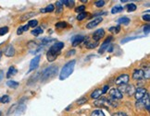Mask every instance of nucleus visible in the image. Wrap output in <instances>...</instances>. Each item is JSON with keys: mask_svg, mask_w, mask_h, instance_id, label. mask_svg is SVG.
Instances as JSON below:
<instances>
[{"mask_svg": "<svg viewBox=\"0 0 150 116\" xmlns=\"http://www.w3.org/2000/svg\"><path fill=\"white\" fill-rule=\"evenodd\" d=\"M147 94V90L144 88H138L137 89H135L134 92V97H135V100L136 101H140L142 99L145 97Z\"/></svg>", "mask_w": 150, "mask_h": 116, "instance_id": "obj_9", "label": "nucleus"}, {"mask_svg": "<svg viewBox=\"0 0 150 116\" xmlns=\"http://www.w3.org/2000/svg\"><path fill=\"white\" fill-rule=\"evenodd\" d=\"M17 72H18V70H17V68L15 66H9L8 73H7V78H10L11 77L15 76V75L17 74Z\"/></svg>", "mask_w": 150, "mask_h": 116, "instance_id": "obj_19", "label": "nucleus"}, {"mask_svg": "<svg viewBox=\"0 0 150 116\" xmlns=\"http://www.w3.org/2000/svg\"><path fill=\"white\" fill-rule=\"evenodd\" d=\"M90 116H105V114H104L101 110H95V111L91 113Z\"/></svg>", "mask_w": 150, "mask_h": 116, "instance_id": "obj_36", "label": "nucleus"}, {"mask_svg": "<svg viewBox=\"0 0 150 116\" xmlns=\"http://www.w3.org/2000/svg\"><path fill=\"white\" fill-rule=\"evenodd\" d=\"M105 4H106V2L104 1V0H98V1L95 2V5H96V8H102L105 6Z\"/></svg>", "mask_w": 150, "mask_h": 116, "instance_id": "obj_42", "label": "nucleus"}, {"mask_svg": "<svg viewBox=\"0 0 150 116\" xmlns=\"http://www.w3.org/2000/svg\"><path fill=\"white\" fill-rule=\"evenodd\" d=\"M38 78H40V73H36L35 75H34V76H33L30 79H29L28 85H32L33 83H35Z\"/></svg>", "mask_w": 150, "mask_h": 116, "instance_id": "obj_27", "label": "nucleus"}, {"mask_svg": "<svg viewBox=\"0 0 150 116\" xmlns=\"http://www.w3.org/2000/svg\"><path fill=\"white\" fill-rule=\"evenodd\" d=\"M27 25L29 26V28H33L34 29V27L36 28L37 25H38V20H29Z\"/></svg>", "mask_w": 150, "mask_h": 116, "instance_id": "obj_33", "label": "nucleus"}, {"mask_svg": "<svg viewBox=\"0 0 150 116\" xmlns=\"http://www.w3.org/2000/svg\"><path fill=\"white\" fill-rule=\"evenodd\" d=\"M108 89H109V86L108 85H104L103 89H101L102 90V94H106L107 92H108Z\"/></svg>", "mask_w": 150, "mask_h": 116, "instance_id": "obj_46", "label": "nucleus"}, {"mask_svg": "<svg viewBox=\"0 0 150 116\" xmlns=\"http://www.w3.org/2000/svg\"><path fill=\"white\" fill-rule=\"evenodd\" d=\"M83 11H85V6L84 5H82V6H79L78 8H75V12L76 13H82L83 12Z\"/></svg>", "mask_w": 150, "mask_h": 116, "instance_id": "obj_41", "label": "nucleus"}, {"mask_svg": "<svg viewBox=\"0 0 150 116\" xmlns=\"http://www.w3.org/2000/svg\"><path fill=\"white\" fill-rule=\"evenodd\" d=\"M25 110H26V105H25V104L23 102H20L18 104V107H17L14 114L16 116H20V115H21L22 113L25 112Z\"/></svg>", "mask_w": 150, "mask_h": 116, "instance_id": "obj_16", "label": "nucleus"}, {"mask_svg": "<svg viewBox=\"0 0 150 116\" xmlns=\"http://www.w3.org/2000/svg\"><path fill=\"white\" fill-rule=\"evenodd\" d=\"M85 37L83 35H81V34H78V35H75L71 38V44L72 46H78L79 44H81L83 42H84Z\"/></svg>", "mask_w": 150, "mask_h": 116, "instance_id": "obj_11", "label": "nucleus"}, {"mask_svg": "<svg viewBox=\"0 0 150 116\" xmlns=\"http://www.w3.org/2000/svg\"><path fill=\"white\" fill-rule=\"evenodd\" d=\"M111 41H112V36H109L105 40V42H103V43L101 44V47H100V49L98 51L99 54H103L104 52L108 50V46L111 44Z\"/></svg>", "mask_w": 150, "mask_h": 116, "instance_id": "obj_10", "label": "nucleus"}, {"mask_svg": "<svg viewBox=\"0 0 150 116\" xmlns=\"http://www.w3.org/2000/svg\"><path fill=\"white\" fill-rule=\"evenodd\" d=\"M40 60H41V56H40V55L34 56L30 62V67H29V71L28 72H32V71L36 70V69L38 68V66H39Z\"/></svg>", "mask_w": 150, "mask_h": 116, "instance_id": "obj_6", "label": "nucleus"}, {"mask_svg": "<svg viewBox=\"0 0 150 116\" xmlns=\"http://www.w3.org/2000/svg\"><path fill=\"white\" fill-rule=\"evenodd\" d=\"M102 21H103V18H102V17H98V18H96V19H95L93 20H91L88 23V24L86 25V28H87L88 30H92V29H94L97 25H99Z\"/></svg>", "mask_w": 150, "mask_h": 116, "instance_id": "obj_12", "label": "nucleus"}, {"mask_svg": "<svg viewBox=\"0 0 150 116\" xmlns=\"http://www.w3.org/2000/svg\"><path fill=\"white\" fill-rule=\"evenodd\" d=\"M51 41H53L52 39H49V38H44L42 41H41V43H40V46H45L47 44H48L49 43H51Z\"/></svg>", "mask_w": 150, "mask_h": 116, "instance_id": "obj_40", "label": "nucleus"}, {"mask_svg": "<svg viewBox=\"0 0 150 116\" xmlns=\"http://www.w3.org/2000/svg\"><path fill=\"white\" fill-rule=\"evenodd\" d=\"M87 16H88V12H85V11H83V12L78 14V16H77V20L82 21V20H83Z\"/></svg>", "mask_w": 150, "mask_h": 116, "instance_id": "obj_35", "label": "nucleus"}, {"mask_svg": "<svg viewBox=\"0 0 150 116\" xmlns=\"http://www.w3.org/2000/svg\"><path fill=\"white\" fill-rule=\"evenodd\" d=\"M120 93L123 94V93H126L128 96H132L134 94L135 92V88L134 85H122V86H120V88L118 89Z\"/></svg>", "mask_w": 150, "mask_h": 116, "instance_id": "obj_5", "label": "nucleus"}, {"mask_svg": "<svg viewBox=\"0 0 150 116\" xmlns=\"http://www.w3.org/2000/svg\"><path fill=\"white\" fill-rule=\"evenodd\" d=\"M7 86L8 87V88H10V89H17L20 86V83L17 82V81H15V80H8L7 81Z\"/></svg>", "mask_w": 150, "mask_h": 116, "instance_id": "obj_23", "label": "nucleus"}, {"mask_svg": "<svg viewBox=\"0 0 150 116\" xmlns=\"http://www.w3.org/2000/svg\"><path fill=\"white\" fill-rule=\"evenodd\" d=\"M132 78H134V80H138V81L144 79L143 69H134V73H132Z\"/></svg>", "mask_w": 150, "mask_h": 116, "instance_id": "obj_15", "label": "nucleus"}, {"mask_svg": "<svg viewBox=\"0 0 150 116\" xmlns=\"http://www.w3.org/2000/svg\"><path fill=\"white\" fill-rule=\"evenodd\" d=\"M102 95V90L100 89H96L91 93V98L96 100V99H99Z\"/></svg>", "mask_w": 150, "mask_h": 116, "instance_id": "obj_22", "label": "nucleus"}, {"mask_svg": "<svg viewBox=\"0 0 150 116\" xmlns=\"http://www.w3.org/2000/svg\"><path fill=\"white\" fill-rule=\"evenodd\" d=\"M84 40L87 41V43H85V45L88 49H95L96 47H97V45H98V42H96V41H88L87 38H85Z\"/></svg>", "mask_w": 150, "mask_h": 116, "instance_id": "obj_18", "label": "nucleus"}, {"mask_svg": "<svg viewBox=\"0 0 150 116\" xmlns=\"http://www.w3.org/2000/svg\"><path fill=\"white\" fill-rule=\"evenodd\" d=\"M57 71H59V67L57 66H50L47 68H45L43 72L40 74V80L42 82H45V81L54 78L57 74Z\"/></svg>", "mask_w": 150, "mask_h": 116, "instance_id": "obj_2", "label": "nucleus"}, {"mask_svg": "<svg viewBox=\"0 0 150 116\" xmlns=\"http://www.w3.org/2000/svg\"><path fill=\"white\" fill-rule=\"evenodd\" d=\"M104 36H105V31H104V29H98V30H96L93 33V40L96 41V42H98Z\"/></svg>", "mask_w": 150, "mask_h": 116, "instance_id": "obj_14", "label": "nucleus"}, {"mask_svg": "<svg viewBox=\"0 0 150 116\" xmlns=\"http://www.w3.org/2000/svg\"><path fill=\"white\" fill-rule=\"evenodd\" d=\"M55 26L57 29H65L68 27V23L65 21H60V22H57Z\"/></svg>", "mask_w": 150, "mask_h": 116, "instance_id": "obj_34", "label": "nucleus"}, {"mask_svg": "<svg viewBox=\"0 0 150 116\" xmlns=\"http://www.w3.org/2000/svg\"><path fill=\"white\" fill-rule=\"evenodd\" d=\"M149 31H150V26H149V25L144 26V33H145L146 35H148V34H149Z\"/></svg>", "mask_w": 150, "mask_h": 116, "instance_id": "obj_44", "label": "nucleus"}, {"mask_svg": "<svg viewBox=\"0 0 150 116\" xmlns=\"http://www.w3.org/2000/svg\"><path fill=\"white\" fill-rule=\"evenodd\" d=\"M82 2H83V3H87V0H83Z\"/></svg>", "mask_w": 150, "mask_h": 116, "instance_id": "obj_53", "label": "nucleus"}, {"mask_svg": "<svg viewBox=\"0 0 150 116\" xmlns=\"http://www.w3.org/2000/svg\"><path fill=\"white\" fill-rule=\"evenodd\" d=\"M143 72H144V79L148 80L150 78V68H149L148 65H147L146 68L143 69Z\"/></svg>", "mask_w": 150, "mask_h": 116, "instance_id": "obj_28", "label": "nucleus"}, {"mask_svg": "<svg viewBox=\"0 0 150 116\" xmlns=\"http://www.w3.org/2000/svg\"><path fill=\"white\" fill-rule=\"evenodd\" d=\"M3 78H4V71L0 70V81H2Z\"/></svg>", "mask_w": 150, "mask_h": 116, "instance_id": "obj_51", "label": "nucleus"}, {"mask_svg": "<svg viewBox=\"0 0 150 116\" xmlns=\"http://www.w3.org/2000/svg\"><path fill=\"white\" fill-rule=\"evenodd\" d=\"M75 54V50H70L68 52V53L66 54V57H70L71 55H73Z\"/></svg>", "mask_w": 150, "mask_h": 116, "instance_id": "obj_48", "label": "nucleus"}, {"mask_svg": "<svg viewBox=\"0 0 150 116\" xmlns=\"http://www.w3.org/2000/svg\"><path fill=\"white\" fill-rule=\"evenodd\" d=\"M123 9H124V8L122 7V5H116L111 8V13L112 14H117V13H120V12H122Z\"/></svg>", "mask_w": 150, "mask_h": 116, "instance_id": "obj_21", "label": "nucleus"}, {"mask_svg": "<svg viewBox=\"0 0 150 116\" xmlns=\"http://www.w3.org/2000/svg\"><path fill=\"white\" fill-rule=\"evenodd\" d=\"M106 12L105 11H97V13H95L93 15V17H96V16H102V15H105Z\"/></svg>", "mask_w": 150, "mask_h": 116, "instance_id": "obj_49", "label": "nucleus"}, {"mask_svg": "<svg viewBox=\"0 0 150 116\" xmlns=\"http://www.w3.org/2000/svg\"><path fill=\"white\" fill-rule=\"evenodd\" d=\"M55 10V7H54V5H48L47 7H45V8H42V9H40V12L41 13H50V12H53V11Z\"/></svg>", "mask_w": 150, "mask_h": 116, "instance_id": "obj_20", "label": "nucleus"}, {"mask_svg": "<svg viewBox=\"0 0 150 116\" xmlns=\"http://www.w3.org/2000/svg\"><path fill=\"white\" fill-rule=\"evenodd\" d=\"M35 15H37L36 12H33V11H30V12H27V13L22 15L21 18H20V20L21 21H25L27 20H30V19L33 18V17L35 16Z\"/></svg>", "mask_w": 150, "mask_h": 116, "instance_id": "obj_17", "label": "nucleus"}, {"mask_svg": "<svg viewBox=\"0 0 150 116\" xmlns=\"http://www.w3.org/2000/svg\"><path fill=\"white\" fill-rule=\"evenodd\" d=\"M76 102H77V104H79V105H83V104H84V103L87 102V98L83 97V98L79 99V100H78Z\"/></svg>", "mask_w": 150, "mask_h": 116, "instance_id": "obj_43", "label": "nucleus"}, {"mask_svg": "<svg viewBox=\"0 0 150 116\" xmlns=\"http://www.w3.org/2000/svg\"><path fill=\"white\" fill-rule=\"evenodd\" d=\"M4 54L7 57H13L15 55V48L12 44H8L4 50Z\"/></svg>", "mask_w": 150, "mask_h": 116, "instance_id": "obj_13", "label": "nucleus"}, {"mask_svg": "<svg viewBox=\"0 0 150 116\" xmlns=\"http://www.w3.org/2000/svg\"><path fill=\"white\" fill-rule=\"evenodd\" d=\"M22 29H23V32H24V31H27L29 30V26H28V25L22 26Z\"/></svg>", "mask_w": 150, "mask_h": 116, "instance_id": "obj_52", "label": "nucleus"}, {"mask_svg": "<svg viewBox=\"0 0 150 116\" xmlns=\"http://www.w3.org/2000/svg\"><path fill=\"white\" fill-rule=\"evenodd\" d=\"M64 47V43L62 42H57L49 48L47 54V58L49 62H54L57 56L60 55L61 50Z\"/></svg>", "mask_w": 150, "mask_h": 116, "instance_id": "obj_1", "label": "nucleus"}, {"mask_svg": "<svg viewBox=\"0 0 150 116\" xmlns=\"http://www.w3.org/2000/svg\"><path fill=\"white\" fill-rule=\"evenodd\" d=\"M137 8L136 5L134 4V3H129L128 5H126V9L128 12H134V11H135Z\"/></svg>", "mask_w": 150, "mask_h": 116, "instance_id": "obj_26", "label": "nucleus"}, {"mask_svg": "<svg viewBox=\"0 0 150 116\" xmlns=\"http://www.w3.org/2000/svg\"><path fill=\"white\" fill-rule=\"evenodd\" d=\"M75 64H76V60H71L70 62H68L66 65L62 67L60 74H59V79L60 80H65L73 73Z\"/></svg>", "mask_w": 150, "mask_h": 116, "instance_id": "obj_3", "label": "nucleus"}, {"mask_svg": "<svg viewBox=\"0 0 150 116\" xmlns=\"http://www.w3.org/2000/svg\"><path fill=\"white\" fill-rule=\"evenodd\" d=\"M0 116H2V112H0Z\"/></svg>", "mask_w": 150, "mask_h": 116, "instance_id": "obj_55", "label": "nucleus"}, {"mask_svg": "<svg viewBox=\"0 0 150 116\" xmlns=\"http://www.w3.org/2000/svg\"><path fill=\"white\" fill-rule=\"evenodd\" d=\"M146 12H147L146 15V14H145V15H143V20H145V21H147V22H148V21L150 20V16H149V13H148V12H149V10L146 11Z\"/></svg>", "mask_w": 150, "mask_h": 116, "instance_id": "obj_45", "label": "nucleus"}, {"mask_svg": "<svg viewBox=\"0 0 150 116\" xmlns=\"http://www.w3.org/2000/svg\"><path fill=\"white\" fill-rule=\"evenodd\" d=\"M130 80V76L128 74H122L119 76L116 79V84L119 86H122V85H126L129 82Z\"/></svg>", "mask_w": 150, "mask_h": 116, "instance_id": "obj_7", "label": "nucleus"}, {"mask_svg": "<svg viewBox=\"0 0 150 116\" xmlns=\"http://www.w3.org/2000/svg\"><path fill=\"white\" fill-rule=\"evenodd\" d=\"M1 56H2V52L0 51V59H1Z\"/></svg>", "mask_w": 150, "mask_h": 116, "instance_id": "obj_54", "label": "nucleus"}, {"mask_svg": "<svg viewBox=\"0 0 150 116\" xmlns=\"http://www.w3.org/2000/svg\"><path fill=\"white\" fill-rule=\"evenodd\" d=\"M56 8H57V13H61L62 10H63L62 1H57L56 2Z\"/></svg>", "mask_w": 150, "mask_h": 116, "instance_id": "obj_31", "label": "nucleus"}, {"mask_svg": "<svg viewBox=\"0 0 150 116\" xmlns=\"http://www.w3.org/2000/svg\"><path fill=\"white\" fill-rule=\"evenodd\" d=\"M9 101H10V97L8 95H3L0 97V103L6 104V103H8Z\"/></svg>", "mask_w": 150, "mask_h": 116, "instance_id": "obj_30", "label": "nucleus"}, {"mask_svg": "<svg viewBox=\"0 0 150 116\" xmlns=\"http://www.w3.org/2000/svg\"><path fill=\"white\" fill-rule=\"evenodd\" d=\"M22 32H23V29H22V26H21L18 28V30H17V34H18V35H21Z\"/></svg>", "mask_w": 150, "mask_h": 116, "instance_id": "obj_50", "label": "nucleus"}, {"mask_svg": "<svg viewBox=\"0 0 150 116\" xmlns=\"http://www.w3.org/2000/svg\"><path fill=\"white\" fill-rule=\"evenodd\" d=\"M108 31H110V32H112V33H114V34H117V33H119L120 31V27L119 26V25H117V26H113V27H110L108 29Z\"/></svg>", "mask_w": 150, "mask_h": 116, "instance_id": "obj_32", "label": "nucleus"}, {"mask_svg": "<svg viewBox=\"0 0 150 116\" xmlns=\"http://www.w3.org/2000/svg\"><path fill=\"white\" fill-rule=\"evenodd\" d=\"M94 104L97 107H103V108H106V109H108L109 106H112V107L118 106V103L116 102L115 100H113V101L108 100V99H107L105 97L99 98L98 100L94 102Z\"/></svg>", "mask_w": 150, "mask_h": 116, "instance_id": "obj_4", "label": "nucleus"}, {"mask_svg": "<svg viewBox=\"0 0 150 116\" xmlns=\"http://www.w3.org/2000/svg\"><path fill=\"white\" fill-rule=\"evenodd\" d=\"M141 38L140 36H134V37H127L125 39H123L122 42H120V43L123 44V43H126L127 42H130V41H132V40H135V39H139Z\"/></svg>", "mask_w": 150, "mask_h": 116, "instance_id": "obj_39", "label": "nucleus"}, {"mask_svg": "<svg viewBox=\"0 0 150 116\" xmlns=\"http://www.w3.org/2000/svg\"><path fill=\"white\" fill-rule=\"evenodd\" d=\"M130 21H131V20L128 18V17H122V18H120L118 20H117V22L119 23V24H122V25H128L129 23H130Z\"/></svg>", "mask_w": 150, "mask_h": 116, "instance_id": "obj_24", "label": "nucleus"}, {"mask_svg": "<svg viewBox=\"0 0 150 116\" xmlns=\"http://www.w3.org/2000/svg\"><path fill=\"white\" fill-rule=\"evenodd\" d=\"M17 107H18V104H13L12 106H11L9 109H8V113H7V115H11L12 113H15V111H16V109H17Z\"/></svg>", "mask_w": 150, "mask_h": 116, "instance_id": "obj_37", "label": "nucleus"}, {"mask_svg": "<svg viewBox=\"0 0 150 116\" xmlns=\"http://www.w3.org/2000/svg\"><path fill=\"white\" fill-rule=\"evenodd\" d=\"M109 96H110L113 100H116V101L122 100V99L123 98V94L120 93V91L116 88H113L109 90Z\"/></svg>", "mask_w": 150, "mask_h": 116, "instance_id": "obj_8", "label": "nucleus"}, {"mask_svg": "<svg viewBox=\"0 0 150 116\" xmlns=\"http://www.w3.org/2000/svg\"><path fill=\"white\" fill-rule=\"evenodd\" d=\"M9 31V29L8 26H4V27H1L0 28V36H3L5 34H7Z\"/></svg>", "mask_w": 150, "mask_h": 116, "instance_id": "obj_38", "label": "nucleus"}, {"mask_svg": "<svg viewBox=\"0 0 150 116\" xmlns=\"http://www.w3.org/2000/svg\"><path fill=\"white\" fill-rule=\"evenodd\" d=\"M62 3H63V6L65 5L69 8H73L75 5V1H73V0H65V1H62Z\"/></svg>", "mask_w": 150, "mask_h": 116, "instance_id": "obj_29", "label": "nucleus"}, {"mask_svg": "<svg viewBox=\"0 0 150 116\" xmlns=\"http://www.w3.org/2000/svg\"><path fill=\"white\" fill-rule=\"evenodd\" d=\"M43 29L41 27H36V28H34L33 30L32 31V35L33 36H39L40 34H42L43 33Z\"/></svg>", "mask_w": 150, "mask_h": 116, "instance_id": "obj_25", "label": "nucleus"}, {"mask_svg": "<svg viewBox=\"0 0 150 116\" xmlns=\"http://www.w3.org/2000/svg\"><path fill=\"white\" fill-rule=\"evenodd\" d=\"M112 116H128L125 113H122V112H118V113H115L112 114Z\"/></svg>", "mask_w": 150, "mask_h": 116, "instance_id": "obj_47", "label": "nucleus"}]
</instances>
